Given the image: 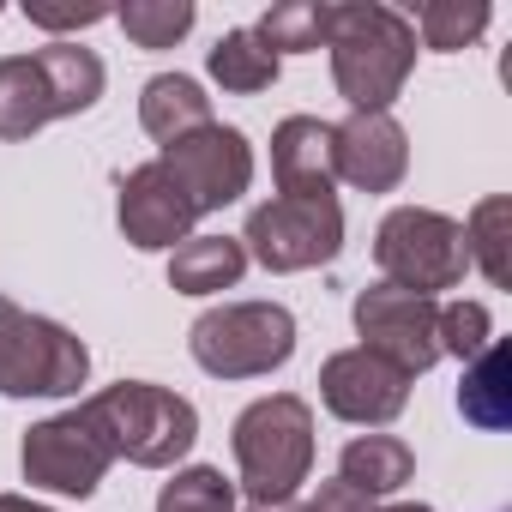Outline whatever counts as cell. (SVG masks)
<instances>
[{
    "label": "cell",
    "mask_w": 512,
    "mask_h": 512,
    "mask_svg": "<svg viewBox=\"0 0 512 512\" xmlns=\"http://www.w3.org/2000/svg\"><path fill=\"white\" fill-rule=\"evenodd\" d=\"M326 49H332V79L350 115H392L416 67L410 19L380 7V0H344V7H326Z\"/></svg>",
    "instance_id": "cell-1"
},
{
    "label": "cell",
    "mask_w": 512,
    "mask_h": 512,
    "mask_svg": "<svg viewBox=\"0 0 512 512\" xmlns=\"http://www.w3.org/2000/svg\"><path fill=\"white\" fill-rule=\"evenodd\" d=\"M235 464H241V488L253 506L290 500L308 470H314V410L296 392H272L260 404H247L235 416Z\"/></svg>",
    "instance_id": "cell-2"
},
{
    "label": "cell",
    "mask_w": 512,
    "mask_h": 512,
    "mask_svg": "<svg viewBox=\"0 0 512 512\" xmlns=\"http://www.w3.org/2000/svg\"><path fill=\"white\" fill-rule=\"evenodd\" d=\"M91 422L103 428V440L115 446V458L127 464H145V470H169L175 458L193 452L199 440V410L169 392V386H151V380H121V386H103L97 398H85Z\"/></svg>",
    "instance_id": "cell-3"
},
{
    "label": "cell",
    "mask_w": 512,
    "mask_h": 512,
    "mask_svg": "<svg viewBox=\"0 0 512 512\" xmlns=\"http://www.w3.org/2000/svg\"><path fill=\"white\" fill-rule=\"evenodd\" d=\"M187 350L217 380H260L296 356V314L284 302H223L193 320Z\"/></svg>",
    "instance_id": "cell-4"
},
{
    "label": "cell",
    "mask_w": 512,
    "mask_h": 512,
    "mask_svg": "<svg viewBox=\"0 0 512 512\" xmlns=\"http://www.w3.org/2000/svg\"><path fill=\"white\" fill-rule=\"evenodd\" d=\"M374 266H380V284H398V290L434 302V290H452L470 272L464 223H452L446 211H428V205H398V211H386V223L374 235Z\"/></svg>",
    "instance_id": "cell-5"
},
{
    "label": "cell",
    "mask_w": 512,
    "mask_h": 512,
    "mask_svg": "<svg viewBox=\"0 0 512 512\" xmlns=\"http://www.w3.org/2000/svg\"><path fill=\"white\" fill-rule=\"evenodd\" d=\"M91 374V350L19 302L0 296V392L7 398H67Z\"/></svg>",
    "instance_id": "cell-6"
},
{
    "label": "cell",
    "mask_w": 512,
    "mask_h": 512,
    "mask_svg": "<svg viewBox=\"0 0 512 512\" xmlns=\"http://www.w3.org/2000/svg\"><path fill=\"white\" fill-rule=\"evenodd\" d=\"M241 247L266 272H314V266L338 260V247H344V205H338V193H326V199L278 193L266 205H253Z\"/></svg>",
    "instance_id": "cell-7"
},
{
    "label": "cell",
    "mask_w": 512,
    "mask_h": 512,
    "mask_svg": "<svg viewBox=\"0 0 512 512\" xmlns=\"http://www.w3.org/2000/svg\"><path fill=\"white\" fill-rule=\"evenodd\" d=\"M350 314H356L362 350L392 362L404 380H416V374H428L440 362V302L410 296L398 284H368Z\"/></svg>",
    "instance_id": "cell-8"
},
{
    "label": "cell",
    "mask_w": 512,
    "mask_h": 512,
    "mask_svg": "<svg viewBox=\"0 0 512 512\" xmlns=\"http://www.w3.org/2000/svg\"><path fill=\"white\" fill-rule=\"evenodd\" d=\"M25 482L31 488H49V494H97V482L109 476L115 464V446L103 440V428L91 422V410H61L49 422H37L25 434Z\"/></svg>",
    "instance_id": "cell-9"
},
{
    "label": "cell",
    "mask_w": 512,
    "mask_h": 512,
    "mask_svg": "<svg viewBox=\"0 0 512 512\" xmlns=\"http://www.w3.org/2000/svg\"><path fill=\"white\" fill-rule=\"evenodd\" d=\"M157 163L187 187V199L199 205V217L235 205V199L247 193V181H253V145H247L241 127H223V121H211V127H199V133L163 145Z\"/></svg>",
    "instance_id": "cell-10"
},
{
    "label": "cell",
    "mask_w": 512,
    "mask_h": 512,
    "mask_svg": "<svg viewBox=\"0 0 512 512\" xmlns=\"http://www.w3.org/2000/svg\"><path fill=\"white\" fill-rule=\"evenodd\" d=\"M320 398H326V410L332 416H344V422H356V428H386L404 404H410V380L392 368V362H380L374 350H338V356H326V368H320Z\"/></svg>",
    "instance_id": "cell-11"
},
{
    "label": "cell",
    "mask_w": 512,
    "mask_h": 512,
    "mask_svg": "<svg viewBox=\"0 0 512 512\" xmlns=\"http://www.w3.org/2000/svg\"><path fill=\"white\" fill-rule=\"evenodd\" d=\"M193 223H199V205L187 199V187L157 157L127 169V181H121V235L133 247H145V253L175 247V241L193 235Z\"/></svg>",
    "instance_id": "cell-12"
},
{
    "label": "cell",
    "mask_w": 512,
    "mask_h": 512,
    "mask_svg": "<svg viewBox=\"0 0 512 512\" xmlns=\"http://www.w3.org/2000/svg\"><path fill=\"white\" fill-rule=\"evenodd\" d=\"M332 175L356 193H392L410 175V139L392 115H350L332 127Z\"/></svg>",
    "instance_id": "cell-13"
},
{
    "label": "cell",
    "mask_w": 512,
    "mask_h": 512,
    "mask_svg": "<svg viewBox=\"0 0 512 512\" xmlns=\"http://www.w3.org/2000/svg\"><path fill=\"white\" fill-rule=\"evenodd\" d=\"M272 181L284 199H326L338 187L332 175V121L290 115L272 133Z\"/></svg>",
    "instance_id": "cell-14"
},
{
    "label": "cell",
    "mask_w": 512,
    "mask_h": 512,
    "mask_svg": "<svg viewBox=\"0 0 512 512\" xmlns=\"http://www.w3.org/2000/svg\"><path fill=\"white\" fill-rule=\"evenodd\" d=\"M247 272V247L229 241V235H187L175 253H169V284L181 296H217V290H235Z\"/></svg>",
    "instance_id": "cell-15"
},
{
    "label": "cell",
    "mask_w": 512,
    "mask_h": 512,
    "mask_svg": "<svg viewBox=\"0 0 512 512\" xmlns=\"http://www.w3.org/2000/svg\"><path fill=\"white\" fill-rule=\"evenodd\" d=\"M49 121H61L49 73L37 67V55H7L0 61V139H31Z\"/></svg>",
    "instance_id": "cell-16"
},
{
    "label": "cell",
    "mask_w": 512,
    "mask_h": 512,
    "mask_svg": "<svg viewBox=\"0 0 512 512\" xmlns=\"http://www.w3.org/2000/svg\"><path fill=\"white\" fill-rule=\"evenodd\" d=\"M139 121L157 145H175L199 127H211V97L187 79V73H157L145 91H139Z\"/></svg>",
    "instance_id": "cell-17"
},
{
    "label": "cell",
    "mask_w": 512,
    "mask_h": 512,
    "mask_svg": "<svg viewBox=\"0 0 512 512\" xmlns=\"http://www.w3.org/2000/svg\"><path fill=\"white\" fill-rule=\"evenodd\" d=\"M410 470H416V452L398 434H356L344 446V458H338V482L356 488V494H368V500L398 494L410 482Z\"/></svg>",
    "instance_id": "cell-18"
},
{
    "label": "cell",
    "mask_w": 512,
    "mask_h": 512,
    "mask_svg": "<svg viewBox=\"0 0 512 512\" xmlns=\"http://www.w3.org/2000/svg\"><path fill=\"white\" fill-rule=\"evenodd\" d=\"M512 356H506V344H488L482 356H470V368H464V386H458V410H464V422H476L482 434H500L506 422H512Z\"/></svg>",
    "instance_id": "cell-19"
},
{
    "label": "cell",
    "mask_w": 512,
    "mask_h": 512,
    "mask_svg": "<svg viewBox=\"0 0 512 512\" xmlns=\"http://www.w3.org/2000/svg\"><path fill=\"white\" fill-rule=\"evenodd\" d=\"M37 67L49 73V91H55V115H85V109H97V97H103V61L85 49V43H49V49H37Z\"/></svg>",
    "instance_id": "cell-20"
},
{
    "label": "cell",
    "mask_w": 512,
    "mask_h": 512,
    "mask_svg": "<svg viewBox=\"0 0 512 512\" xmlns=\"http://www.w3.org/2000/svg\"><path fill=\"white\" fill-rule=\"evenodd\" d=\"M211 79L223 85V91H235V97H253V91H272L278 85V55L253 37V31H229V37H217V49H211Z\"/></svg>",
    "instance_id": "cell-21"
},
{
    "label": "cell",
    "mask_w": 512,
    "mask_h": 512,
    "mask_svg": "<svg viewBox=\"0 0 512 512\" xmlns=\"http://www.w3.org/2000/svg\"><path fill=\"white\" fill-rule=\"evenodd\" d=\"M506 241H512V199L506 193H488L470 223H464V253H470V266H482V278L494 290L512 284V260H506Z\"/></svg>",
    "instance_id": "cell-22"
},
{
    "label": "cell",
    "mask_w": 512,
    "mask_h": 512,
    "mask_svg": "<svg viewBox=\"0 0 512 512\" xmlns=\"http://www.w3.org/2000/svg\"><path fill=\"white\" fill-rule=\"evenodd\" d=\"M410 31L422 37V49L458 55V49H470L488 31V0H428V7H416Z\"/></svg>",
    "instance_id": "cell-23"
},
{
    "label": "cell",
    "mask_w": 512,
    "mask_h": 512,
    "mask_svg": "<svg viewBox=\"0 0 512 512\" xmlns=\"http://www.w3.org/2000/svg\"><path fill=\"white\" fill-rule=\"evenodd\" d=\"M272 55H308V49H326V0H278V7L253 25Z\"/></svg>",
    "instance_id": "cell-24"
},
{
    "label": "cell",
    "mask_w": 512,
    "mask_h": 512,
    "mask_svg": "<svg viewBox=\"0 0 512 512\" xmlns=\"http://www.w3.org/2000/svg\"><path fill=\"white\" fill-rule=\"evenodd\" d=\"M115 25L139 49H175L193 31V0H127V7L115 13Z\"/></svg>",
    "instance_id": "cell-25"
},
{
    "label": "cell",
    "mask_w": 512,
    "mask_h": 512,
    "mask_svg": "<svg viewBox=\"0 0 512 512\" xmlns=\"http://www.w3.org/2000/svg\"><path fill=\"white\" fill-rule=\"evenodd\" d=\"M157 512H235V482L211 464L175 470L157 494Z\"/></svg>",
    "instance_id": "cell-26"
},
{
    "label": "cell",
    "mask_w": 512,
    "mask_h": 512,
    "mask_svg": "<svg viewBox=\"0 0 512 512\" xmlns=\"http://www.w3.org/2000/svg\"><path fill=\"white\" fill-rule=\"evenodd\" d=\"M488 344H494V320H488L482 302H446V308H440V356L470 362V356H482Z\"/></svg>",
    "instance_id": "cell-27"
},
{
    "label": "cell",
    "mask_w": 512,
    "mask_h": 512,
    "mask_svg": "<svg viewBox=\"0 0 512 512\" xmlns=\"http://www.w3.org/2000/svg\"><path fill=\"white\" fill-rule=\"evenodd\" d=\"M25 19L37 25V31H85V25H103V19H115V7H103V0H73V7H49V0H31L25 7Z\"/></svg>",
    "instance_id": "cell-28"
},
{
    "label": "cell",
    "mask_w": 512,
    "mask_h": 512,
    "mask_svg": "<svg viewBox=\"0 0 512 512\" xmlns=\"http://www.w3.org/2000/svg\"><path fill=\"white\" fill-rule=\"evenodd\" d=\"M302 512H374V500H368V494H356V488H344V482H326Z\"/></svg>",
    "instance_id": "cell-29"
},
{
    "label": "cell",
    "mask_w": 512,
    "mask_h": 512,
    "mask_svg": "<svg viewBox=\"0 0 512 512\" xmlns=\"http://www.w3.org/2000/svg\"><path fill=\"white\" fill-rule=\"evenodd\" d=\"M0 512H55V506H37L31 494H0Z\"/></svg>",
    "instance_id": "cell-30"
},
{
    "label": "cell",
    "mask_w": 512,
    "mask_h": 512,
    "mask_svg": "<svg viewBox=\"0 0 512 512\" xmlns=\"http://www.w3.org/2000/svg\"><path fill=\"white\" fill-rule=\"evenodd\" d=\"M247 512H302L296 500H272V506H247Z\"/></svg>",
    "instance_id": "cell-31"
},
{
    "label": "cell",
    "mask_w": 512,
    "mask_h": 512,
    "mask_svg": "<svg viewBox=\"0 0 512 512\" xmlns=\"http://www.w3.org/2000/svg\"><path fill=\"white\" fill-rule=\"evenodd\" d=\"M374 512H434V506H416V500H398V506H374Z\"/></svg>",
    "instance_id": "cell-32"
}]
</instances>
